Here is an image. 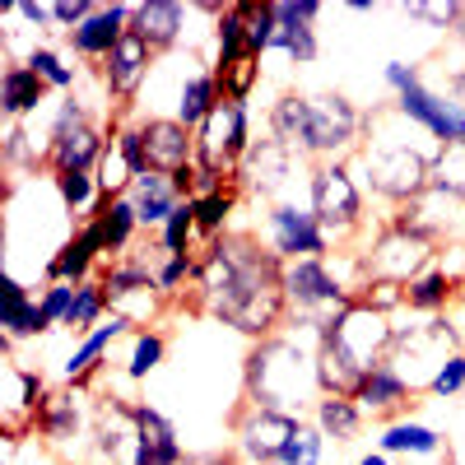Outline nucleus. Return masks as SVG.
<instances>
[{"label":"nucleus","mask_w":465,"mask_h":465,"mask_svg":"<svg viewBox=\"0 0 465 465\" xmlns=\"http://www.w3.org/2000/svg\"><path fill=\"white\" fill-rule=\"evenodd\" d=\"M196 307L214 322L242 331L252 344L280 335V326L289 322L284 261L261 247L252 232H223L201 252Z\"/></svg>","instance_id":"f257e3e1"},{"label":"nucleus","mask_w":465,"mask_h":465,"mask_svg":"<svg viewBox=\"0 0 465 465\" xmlns=\"http://www.w3.org/2000/svg\"><path fill=\"white\" fill-rule=\"evenodd\" d=\"M317 401H322L317 335L312 340L270 335V340H256L247 349V359H242V405L302 419V410L317 405Z\"/></svg>","instance_id":"f03ea898"},{"label":"nucleus","mask_w":465,"mask_h":465,"mask_svg":"<svg viewBox=\"0 0 465 465\" xmlns=\"http://www.w3.org/2000/svg\"><path fill=\"white\" fill-rule=\"evenodd\" d=\"M317 344L335 349V354L349 359L359 372H372L381 363H391V354H396V326H391L386 312H377V307H368L363 298H354V302L340 307V312L317 331Z\"/></svg>","instance_id":"7ed1b4c3"},{"label":"nucleus","mask_w":465,"mask_h":465,"mask_svg":"<svg viewBox=\"0 0 465 465\" xmlns=\"http://www.w3.org/2000/svg\"><path fill=\"white\" fill-rule=\"evenodd\" d=\"M433 159L438 153H423V149H414L401 135L368 140V149H363L368 186L377 191L381 201H391L401 210V205H410L414 196H423V191L433 186Z\"/></svg>","instance_id":"20e7f679"},{"label":"nucleus","mask_w":465,"mask_h":465,"mask_svg":"<svg viewBox=\"0 0 465 465\" xmlns=\"http://www.w3.org/2000/svg\"><path fill=\"white\" fill-rule=\"evenodd\" d=\"M284 298H289V322L317 335L340 307L354 302V289L326 261H284Z\"/></svg>","instance_id":"39448f33"},{"label":"nucleus","mask_w":465,"mask_h":465,"mask_svg":"<svg viewBox=\"0 0 465 465\" xmlns=\"http://www.w3.org/2000/svg\"><path fill=\"white\" fill-rule=\"evenodd\" d=\"M307 210L317 214L331 242H349L363 228V186L354 182L349 163H312L307 177Z\"/></svg>","instance_id":"423d86ee"},{"label":"nucleus","mask_w":465,"mask_h":465,"mask_svg":"<svg viewBox=\"0 0 465 465\" xmlns=\"http://www.w3.org/2000/svg\"><path fill=\"white\" fill-rule=\"evenodd\" d=\"M442 252L419 238V232H405L396 223H381V232L368 242V252H359V289L372 280H391V284H410L429 270Z\"/></svg>","instance_id":"0eeeda50"},{"label":"nucleus","mask_w":465,"mask_h":465,"mask_svg":"<svg viewBox=\"0 0 465 465\" xmlns=\"http://www.w3.org/2000/svg\"><path fill=\"white\" fill-rule=\"evenodd\" d=\"M363 131H368V112H359L344 94H312V116H307V135L298 153L317 163H340Z\"/></svg>","instance_id":"6e6552de"},{"label":"nucleus","mask_w":465,"mask_h":465,"mask_svg":"<svg viewBox=\"0 0 465 465\" xmlns=\"http://www.w3.org/2000/svg\"><path fill=\"white\" fill-rule=\"evenodd\" d=\"M386 223H396L405 232H419V238H429L442 252L447 242H456L460 232H465V201L451 196V191H442V186H429L423 196H414L410 205H401Z\"/></svg>","instance_id":"1a4fd4ad"},{"label":"nucleus","mask_w":465,"mask_h":465,"mask_svg":"<svg viewBox=\"0 0 465 465\" xmlns=\"http://www.w3.org/2000/svg\"><path fill=\"white\" fill-rule=\"evenodd\" d=\"M265 232H270V252L280 261H326L331 256V238L322 232L312 210H298L289 201L265 210Z\"/></svg>","instance_id":"9d476101"},{"label":"nucleus","mask_w":465,"mask_h":465,"mask_svg":"<svg viewBox=\"0 0 465 465\" xmlns=\"http://www.w3.org/2000/svg\"><path fill=\"white\" fill-rule=\"evenodd\" d=\"M396 112L410 126H419L429 140H438V149L447 144H465V103H456L451 94H438L429 84H414L410 94L396 98Z\"/></svg>","instance_id":"9b49d317"},{"label":"nucleus","mask_w":465,"mask_h":465,"mask_svg":"<svg viewBox=\"0 0 465 465\" xmlns=\"http://www.w3.org/2000/svg\"><path fill=\"white\" fill-rule=\"evenodd\" d=\"M293 414H275V410H256V405H238V414H232V438H238V451L252 460V465H270L284 447L289 438L298 433Z\"/></svg>","instance_id":"f8f14e48"},{"label":"nucleus","mask_w":465,"mask_h":465,"mask_svg":"<svg viewBox=\"0 0 465 465\" xmlns=\"http://www.w3.org/2000/svg\"><path fill=\"white\" fill-rule=\"evenodd\" d=\"M419 386L396 368V363H381V368H372L363 381H359V391H354V401H359V410L368 414V419H381V429L386 423H396V419H410V410L419 405Z\"/></svg>","instance_id":"ddd939ff"},{"label":"nucleus","mask_w":465,"mask_h":465,"mask_svg":"<svg viewBox=\"0 0 465 465\" xmlns=\"http://www.w3.org/2000/svg\"><path fill=\"white\" fill-rule=\"evenodd\" d=\"M107 140H112V122L98 126H74L65 135H47L43 144V168L56 177V173H98L103 163V153H107Z\"/></svg>","instance_id":"4468645a"},{"label":"nucleus","mask_w":465,"mask_h":465,"mask_svg":"<svg viewBox=\"0 0 465 465\" xmlns=\"http://www.w3.org/2000/svg\"><path fill=\"white\" fill-rule=\"evenodd\" d=\"M322 0H275V19H280V33L270 52H284L293 65H312L322 43H317V19H322Z\"/></svg>","instance_id":"2eb2a0df"},{"label":"nucleus","mask_w":465,"mask_h":465,"mask_svg":"<svg viewBox=\"0 0 465 465\" xmlns=\"http://www.w3.org/2000/svg\"><path fill=\"white\" fill-rule=\"evenodd\" d=\"M144 149H149V173H182L196 163V131L182 126L177 116H144Z\"/></svg>","instance_id":"dca6fc26"},{"label":"nucleus","mask_w":465,"mask_h":465,"mask_svg":"<svg viewBox=\"0 0 465 465\" xmlns=\"http://www.w3.org/2000/svg\"><path fill=\"white\" fill-rule=\"evenodd\" d=\"M131 19H135V5H98L80 28L65 33V43H70V52L80 61H98L103 65L112 56V47L131 33Z\"/></svg>","instance_id":"f3484780"},{"label":"nucleus","mask_w":465,"mask_h":465,"mask_svg":"<svg viewBox=\"0 0 465 465\" xmlns=\"http://www.w3.org/2000/svg\"><path fill=\"white\" fill-rule=\"evenodd\" d=\"M98 70H103V89L112 94V103H116V107H126V103L140 94V84L149 80V70H153V52H149V43H140L135 33H126Z\"/></svg>","instance_id":"a211bd4d"},{"label":"nucleus","mask_w":465,"mask_h":465,"mask_svg":"<svg viewBox=\"0 0 465 465\" xmlns=\"http://www.w3.org/2000/svg\"><path fill=\"white\" fill-rule=\"evenodd\" d=\"M103 261V238H98V223L84 219L74 228V238H65L56 247V256L47 261V284H89L94 265Z\"/></svg>","instance_id":"6ab92c4d"},{"label":"nucleus","mask_w":465,"mask_h":465,"mask_svg":"<svg viewBox=\"0 0 465 465\" xmlns=\"http://www.w3.org/2000/svg\"><path fill=\"white\" fill-rule=\"evenodd\" d=\"M135 423H140V451H135V465H186V451H182V438H177V423L153 410L144 401H135Z\"/></svg>","instance_id":"aec40b11"},{"label":"nucleus","mask_w":465,"mask_h":465,"mask_svg":"<svg viewBox=\"0 0 465 465\" xmlns=\"http://www.w3.org/2000/svg\"><path fill=\"white\" fill-rule=\"evenodd\" d=\"M182 28H186V5L182 0H144L135 5V19H131V33L140 43H149L153 56H163L182 43Z\"/></svg>","instance_id":"412c9836"},{"label":"nucleus","mask_w":465,"mask_h":465,"mask_svg":"<svg viewBox=\"0 0 465 465\" xmlns=\"http://www.w3.org/2000/svg\"><path fill=\"white\" fill-rule=\"evenodd\" d=\"M89 219L98 223L103 256H112V261L131 256V247H135V232H140V214H135V201H131V196H122V201H98Z\"/></svg>","instance_id":"4be33fe9"},{"label":"nucleus","mask_w":465,"mask_h":465,"mask_svg":"<svg viewBox=\"0 0 465 465\" xmlns=\"http://www.w3.org/2000/svg\"><path fill=\"white\" fill-rule=\"evenodd\" d=\"M460 284H465L460 275H451L442 261H433L419 280L405 284V307H410V312H419V317H442L447 307H451V298L460 293Z\"/></svg>","instance_id":"5701e85b"},{"label":"nucleus","mask_w":465,"mask_h":465,"mask_svg":"<svg viewBox=\"0 0 465 465\" xmlns=\"http://www.w3.org/2000/svg\"><path fill=\"white\" fill-rule=\"evenodd\" d=\"M84 391H52L43 414H37V438H43L47 447H65L70 438L84 433V405H80Z\"/></svg>","instance_id":"b1692460"},{"label":"nucleus","mask_w":465,"mask_h":465,"mask_svg":"<svg viewBox=\"0 0 465 465\" xmlns=\"http://www.w3.org/2000/svg\"><path fill=\"white\" fill-rule=\"evenodd\" d=\"M289 163H293V153L280 140H261V144L247 149V159L238 168V186H252L261 196H270V191L289 177Z\"/></svg>","instance_id":"393cba45"},{"label":"nucleus","mask_w":465,"mask_h":465,"mask_svg":"<svg viewBox=\"0 0 465 465\" xmlns=\"http://www.w3.org/2000/svg\"><path fill=\"white\" fill-rule=\"evenodd\" d=\"M126 331H131V322H126V317H116V312H112L98 331H89L80 344H74V354L65 359V381H70V386H80L84 377H94V372L103 368V354H107V349L122 340Z\"/></svg>","instance_id":"a878e982"},{"label":"nucleus","mask_w":465,"mask_h":465,"mask_svg":"<svg viewBox=\"0 0 465 465\" xmlns=\"http://www.w3.org/2000/svg\"><path fill=\"white\" fill-rule=\"evenodd\" d=\"M47 94H52V89L37 80L24 61H10L5 74H0V112H5L10 122H24V116H33L37 107L47 103Z\"/></svg>","instance_id":"bb28decb"},{"label":"nucleus","mask_w":465,"mask_h":465,"mask_svg":"<svg viewBox=\"0 0 465 465\" xmlns=\"http://www.w3.org/2000/svg\"><path fill=\"white\" fill-rule=\"evenodd\" d=\"M0 326H5L10 340H33L52 331L47 312H43V298H33L28 284H19L15 275H5V312H0Z\"/></svg>","instance_id":"cd10ccee"},{"label":"nucleus","mask_w":465,"mask_h":465,"mask_svg":"<svg viewBox=\"0 0 465 465\" xmlns=\"http://www.w3.org/2000/svg\"><path fill=\"white\" fill-rule=\"evenodd\" d=\"M223 103V89H219V74L214 70H191L186 80H182V89H177V122L182 126H191V131H201L205 122H210V112Z\"/></svg>","instance_id":"c85d7f7f"},{"label":"nucleus","mask_w":465,"mask_h":465,"mask_svg":"<svg viewBox=\"0 0 465 465\" xmlns=\"http://www.w3.org/2000/svg\"><path fill=\"white\" fill-rule=\"evenodd\" d=\"M377 451L386 456H451L447 438L438 429H429V423H414V419H396V423H386L381 438H377Z\"/></svg>","instance_id":"c756f323"},{"label":"nucleus","mask_w":465,"mask_h":465,"mask_svg":"<svg viewBox=\"0 0 465 465\" xmlns=\"http://www.w3.org/2000/svg\"><path fill=\"white\" fill-rule=\"evenodd\" d=\"M131 201H135L140 228H163V223L173 219V210L182 205V201H177V191H173V177H163V173H144V177H135Z\"/></svg>","instance_id":"7c9ffc66"},{"label":"nucleus","mask_w":465,"mask_h":465,"mask_svg":"<svg viewBox=\"0 0 465 465\" xmlns=\"http://www.w3.org/2000/svg\"><path fill=\"white\" fill-rule=\"evenodd\" d=\"M247 10H252V0H238V5H228L219 19H214V74L219 70H232L247 52Z\"/></svg>","instance_id":"2f4dec72"},{"label":"nucleus","mask_w":465,"mask_h":465,"mask_svg":"<svg viewBox=\"0 0 465 465\" xmlns=\"http://www.w3.org/2000/svg\"><path fill=\"white\" fill-rule=\"evenodd\" d=\"M307 116H312V98L307 94H280L270 103V140H280L289 153L302 149V135H307Z\"/></svg>","instance_id":"473e14b6"},{"label":"nucleus","mask_w":465,"mask_h":465,"mask_svg":"<svg viewBox=\"0 0 465 465\" xmlns=\"http://www.w3.org/2000/svg\"><path fill=\"white\" fill-rule=\"evenodd\" d=\"M312 423H317L326 438H335V442H354V438L363 433L368 414L359 410L354 396H322V401L312 405Z\"/></svg>","instance_id":"72a5a7b5"},{"label":"nucleus","mask_w":465,"mask_h":465,"mask_svg":"<svg viewBox=\"0 0 465 465\" xmlns=\"http://www.w3.org/2000/svg\"><path fill=\"white\" fill-rule=\"evenodd\" d=\"M98 280H103V289H107V302L126 298V293H135V289H159V275H153V265H149L144 256H122V261H112Z\"/></svg>","instance_id":"f704fd0d"},{"label":"nucleus","mask_w":465,"mask_h":465,"mask_svg":"<svg viewBox=\"0 0 465 465\" xmlns=\"http://www.w3.org/2000/svg\"><path fill=\"white\" fill-rule=\"evenodd\" d=\"M107 312H112V302H107L103 280H89V284L74 289V307H70V317H65V331L89 335V331H98V326H103V317H107Z\"/></svg>","instance_id":"c9c22d12"},{"label":"nucleus","mask_w":465,"mask_h":465,"mask_svg":"<svg viewBox=\"0 0 465 465\" xmlns=\"http://www.w3.org/2000/svg\"><path fill=\"white\" fill-rule=\"evenodd\" d=\"M191 205H196V232L205 242H214V238L228 232V219H232V210H238V186L214 191V196H196Z\"/></svg>","instance_id":"e433bc0d"},{"label":"nucleus","mask_w":465,"mask_h":465,"mask_svg":"<svg viewBox=\"0 0 465 465\" xmlns=\"http://www.w3.org/2000/svg\"><path fill=\"white\" fill-rule=\"evenodd\" d=\"M52 186H56V196H61V205H65L70 214H94V205L103 201L94 173H56Z\"/></svg>","instance_id":"4c0bfd02"},{"label":"nucleus","mask_w":465,"mask_h":465,"mask_svg":"<svg viewBox=\"0 0 465 465\" xmlns=\"http://www.w3.org/2000/svg\"><path fill=\"white\" fill-rule=\"evenodd\" d=\"M201 232H196V205L182 201L173 210V219L159 228V252L163 256H191V242H196Z\"/></svg>","instance_id":"58836bf2"},{"label":"nucleus","mask_w":465,"mask_h":465,"mask_svg":"<svg viewBox=\"0 0 465 465\" xmlns=\"http://www.w3.org/2000/svg\"><path fill=\"white\" fill-rule=\"evenodd\" d=\"M24 65L43 80L47 89H61V94H70L74 89V65H65V56L61 52H52V47H33L28 56H24Z\"/></svg>","instance_id":"ea45409f"},{"label":"nucleus","mask_w":465,"mask_h":465,"mask_svg":"<svg viewBox=\"0 0 465 465\" xmlns=\"http://www.w3.org/2000/svg\"><path fill=\"white\" fill-rule=\"evenodd\" d=\"M322 451H326V433L317 429V423H298V433L289 438V447L270 465H322Z\"/></svg>","instance_id":"a19ab883"},{"label":"nucleus","mask_w":465,"mask_h":465,"mask_svg":"<svg viewBox=\"0 0 465 465\" xmlns=\"http://www.w3.org/2000/svg\"><path fill=\"white\" fill-rule=\"evenodd\" d=\"M168 354V340L159 331H135V344H131V359H126V377L131 381H144L153 368L163 363Z\"/></svg>","instance_id":"79ce46f5"},{"label":"nucleus","mask_w":465,"mask_h":465,"mask_svg":"<svg viewBox=\"0 0 465 465\" xmlns=\"http://www.w3.org/2000/svg\"><path fill=\"white\" fill-rule=\"evenodd\" d=\"M196 270H201V256H163L159 265H153V275H159V293L163 298H177L182 284H196Z\"/></svg>","instance_id":"37998d69"},{"label":"nucleus","mask_w":465,"mask_h":465,"mask_svg":"<svg viewBox=\"0 0 465 465\" xmlns=\"http://www.w3.org/2000/svg\"><path fill=\"white\" fill-rule=\"evenodd\" d=\"M433 186H442V191H451V196L465 201V144L438 149V159H433Z\"/></svg>","instance_id":"c03bdc74"},{"label":"nucleus","mask_w":465,"mask_h":465,"mask_svg":"<svg viewBox=\"0 0 465 465\" xmlns=\"http://www.w3.org/2000/svg\"><path fill=\"white\" fill-rule=\"evenodd\" d=\"M256 80H261V56H242L232 70H219V89H223L228 103H247Z\"/></svg>","instance_id":"a18cd8bd"},{"label":"nucleus","mask_w":465,"mask_h":465,"mask_svg":"<svg viewBox=\"0 0 465 465\" xmlns=\"http://www.w3.org/2000/svg\"><path fill=\"white\" fill-rule=\"evenodd\" d=\"M460 391H465V349L447 354V359L438 363L433 381H429V396H438V401H451V396H460Z\"/></svg>","instance_id":"49530a36"},{"label":"nucleus","mask_w":465,"mask_h":465,"mask_svg":"<svg viewBox=\"0 0 465 465\" xmlns=\"http://www.w3.org/2000/svg\"><path fill=\"white\" fill-rule=\"evenodd\" d=\"M410 19H429V24H438V28H456V33H465V5L460 0H451V5H429V0H414V5H401Z\"/></svg>","instance_id":"de8ad7c7"},{"label":"nucleus","mask_w":465,"mask_h":465,"mask_svg":"<svg viewBox=\"0 0 465 465\" xmlns=\"http://www.w3.org/2000/svg\"><path fill=\"white\" fill-rule=\"evenodd\" d=\"M5 163H10V168H43V153L28 144L24 122H10V126H5Z\"/></svg>","instance_id":"09e8293b"},{"label":"nucleus","mask_w":465,"mask_h":465,"mask_svg":"<svg viewBox=\"0 0 465 465\" xmlns=\"http://www.w3.org/2000/svg\"><path fill=\"white\" fill-rule=\"evenodd\" d=\"M354 298H363L368 307H377V312H386V317H391V312H401V307H405V284H391V280H372V284H363Z\"/></svg>","instance_id":"8fccbe9b"},{"label":"nucleus","mask_w":465,"mask_h":465,"mask_svg":"<svg viewBox=\"0 0 465 465\" xmlns=\"http://www.w3.org/2000/svg\"><path fill=\"white\" fill-rule=\"evenodd\" d=\"M74 289H80V284H47L43 289V312H47L52 326H65L70 307H74Z\"/></svg>","instance_id":"3c124183"},{"label":"nucleus","mask_w":465,"mask_h":465,"mask_svg":"<svg viewBox=\"0 0 465 465\" xmlns=\"http://www.w3.org/2000/svg\"><path fill=\"white\" fill-rule=\"evenodd\" d=\"M94 10H98L94 0H56V5H52V19H56V28L74 33V28H80V24H84Z\"/></svg>","instance_id":"603ef678"},{"label":"nucleus","mask_w":465,"mask_h":465,"mask_svg":"<svg viewBox=\"0 0 465 465\" xmlns=\"http://www.w3.org/2000/svg\"><path fill=\"white\" fill-rule=\"evenodd\" d=\"M381 74H386V89H391L396 98H401V94H410L414 84H423V74H419V65H414V61H386V70H381Z\"/></svg>","instance_id":"864d4df0"},{"label":"nucleus","mask_w":465,"mask_h":465,"mask_svg":"<svg viewBox=\"0 0 465 465\" xmlns=\"http://www.w3.org/2000/svg\"><path fill=\"white\" fill-rule=\"evenodd\" d=\"M15 15L24 19V24H33V28H52L56 19H52V5H37V0H15Z\"/></svg>","instance_id":"5fc2aeb1"},{"label":"nucleus","mask_w":465,"mask_h":465,"mask_svg":"<svg viewBox=\"0 0 465 465\" xmlns=\"http://www.w3.org/2000/svg\"><path fill=\"white\" fill-rule=\"evenodd\" d=\"M186 465H242L232 451H201V456H186Z\"/></svg>","instance_id":"6e6d98bb"},{"label":"nucleus","mask_w":465,"mask_h":465,"mask_svg":"<svg viewBox=\"0 0 465 465\" xmlns=\"http://www.w3.org/2000/svg\"><path fill=\"white\" fill-rule=\"evenodd\" d=\"M447 89H451V98H456V103H465V70H456V74H451Z\"/></svg>","instance_id":"4d7b16f0"},{"label":"nucleus","mask_w":465,"mask_h":465,"mask_svg":"<svg viewBox=\"0 0 465 465\" xmlns=\"http://www.w3.org/2000/svg\"><path fill=\"white\" fill-rule=\"evenodd\" d=\"M359 465H391V456H386V451H368V456H359Z\"/></svg>","instance_id":"13d9d810"},{"label":"nucleus","mask_w":465,"mask_h":465,"mask_svg":"<svg viewBox=\"0 0 465 465\" xmlns=\"http://www.w3.org/2000/svg\"><path fill=\"white\" fill-rule=\"evenodd\" d=\"M460 307H465V284H460ZM460 326H465V312H460Z\"/></svg>","instance_id":"bf43d9fd"}]
</instances>
